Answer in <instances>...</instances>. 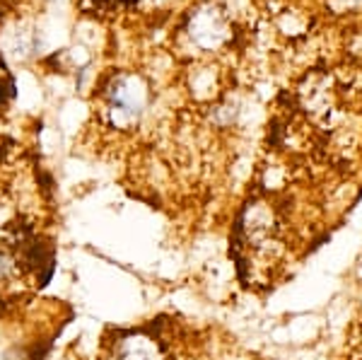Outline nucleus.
Returning <instances> with one entry per match:
<instances>
[{
  "label": "nucleus",
  "mask_w": 362,
  "mask_h": 360,
  "mask_svg": "<svg viewBox=\"0 0 362 360\" xmlns=\"http://www.w3.org/2000/svg\"><path fill=\"white\" fill-rule=\"evenodd\" d=\"M155 3H160V0H155Z\"/></svg>",
  "instance_id": "7ed1b4c3"
},
{
  "label": "nucleus",
  "mask_w": 362,
  "mask_h": 360,
  "mask_svg": "<svg viewBox=\"0 0 362 360\" xmlns=\"http://www.w3.org/2000/svg\"><path fill=\"white\" fill-rule=\"evenodd\" d=\"M119 360H165L157 346L150 344L148 339H131L121 351Z\"/></svg>",
  "instance_id": "f03ea898"
},
{
  "label": "nucleus",
  "mask_w": 362,
  "mask_h": 360,
  "mask_svg": "<svg viewBox=\"0 0 362 360\" xmlns=\"http://www.w3.org/2000/svg\"><path fill=\"white\" fill-rule=\"evenodd\" d=\"M145 90L136 78H119L112 87V112L114 121H128L136 119L143 109Z\"/></svg>",
  "instance_id": "f257e3e1"
}]
</instances>
